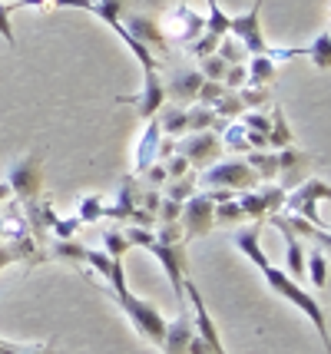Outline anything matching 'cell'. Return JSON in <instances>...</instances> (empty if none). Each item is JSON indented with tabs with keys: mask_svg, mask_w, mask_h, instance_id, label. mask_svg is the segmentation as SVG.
Wrapping results in <instances>:
<instances>
[{
	"mask_svg": "<svg viewBox=\"0 0 331 354\" xmlns=\"http://www.w3.org/2000/svg\"><path fill=\"white\" fill-rule=\"evenodd\" d=\"M242 218H245V212H242V205H238L236 199L216 202V222H222V225H236Z\"/></svg>",
	"mask_w": 331,
	"mask_h": 354,
	"instance_id": "35",
	"label": "cell"
},
{
	"mask_svg": "<svg viewBox=\"0 0 331 354\" xmlns=\"http://www.w3.org/2000/svg\"><path fill=\"white\" fill-rule=\"evenodd\" d=\"M196 183H199V176L196 172H189L186 179H169V189H166V199H173V202H186L189 196H196Z\"/></svg>",
	"mask_w": 331,
	"mask_h": 354,
	"instance_id": "29",
	"label": "cell"
},
{
	"mask_svg": "<svg viewBox=\"0 0 331 354\" xmlns=\"http://www.w3.org/2000/svg\"><path fill=\"white\" fill-rule=\"evenodd\" d=\"M216 53L225 60V66H236V63L249 60V50H245V46H242V40H238V37H232V33H225V37H222Z\"/></svg>",
	"mask_w": 331,
	"mask_h": 354,
	"instance_id": "28",
	"label": "cell"
},
{
	"mask_svg": "<svg viewBox=\"0 0 331 354\" xmlns=\"http://www.w3.org/2000/svg\"><path fill=\"white\" fill-rule=\"evenodd\" d=\"M232 37H238L242 40V46L249 50V53H265L268 44H265V37H262V27H258V10H249V14H238L232 17Z\"/></svg>",
	"mask_w": 331,
	"mask_h": 354,
	"instance_id": "16",
	"label": "cell"
},
{
	"mask_svg": "<svg viewBox=\"0 0 331 354\" xmlns=\"http://www.w3.org/2000/svg\"><path fill=\"white\" fill-rule=\"evenodd\" d=\"M249 66V83L245 86H272V80L278 77V63L268 60L265 53H255L252 63H245Z\"/></svg>",
	"mask_w": 331,
	"mask_h": 354,
	"instance_id": "20",
	"label": "cell"
},
{
	"mask_svg": "<svg viewBox=\"0 0 331 354\" xmlns=\"http://www.w3.org/2000/svg\"><path fill=\"white\" fill-rule=\"evenodd\" d=\"M10 196H14V192H10V185H7V183H0V202H7Z\"/></svg>",
	"mask_w": 331,
	"mask_h": 354,
	"instance_id": "52",
	"label": "cell"
},
{
	"mask_svg": "<svg viewBox=\"0 0 331 354\" xmlns=\"http://www.w3.org/2000/svg\"><path fill=\"white\" fill-rule=\"evenodd\" d=\"M199 73H202L205 80H222L225 77V60H222L219 53H209V57L199 60Z\"/></svg>",
	"mask_w": 331,
	"mask_h": 354,
	"instance_id": "38",
	"label": "cell"
},
{
	"mask_svg": "<svg viewBox=\"0 0 331 354\" xmlns=\"http://www.w3.org/2000/svg\"><path fill=\"white\" fill-rule=\"evenodd\" d=\"M7 185L17 196L20 205H30L40 199V189H44V153H30L23 159H17L10 172H7Z\"/></svg>",
	"mask_w": 331,
	"mask_h": 354,
	"instance_id": "4",
	"label": "cell"
},
{
	"mask_svg": "<svg viewBox=\"0 0 331 354\" xmlns=\"http://www.w3.org/2000/svg\"><path fill=\"white\" fill-rule=\"evenodd\" d=\"M146 252L153 255V259H159V265L166 268V275H169V281H173V292L176 298H179V305L186 308V292H182V285H186V242H159V239H153L149 245H146Z\"/></svg>",
	"mask_w": 331,
	"mask_h": 354,
	"instance_id": "6",
	"label": "cell"
},
{
	"mask_svg": "<svg viewBox=\"0 0 331 354\" xmlns=\"http://www.w3.org/2000/svg\"><path fill=\"white\" fill-rule=\"evenodd\" d=\"M159 146H162V129H159L156 116H153V120H146V129H142L140 142H136V156H133L136 166H133V176H142L153 162H159Z\"/></svg>",
	"mask_w": 331,
	"mask_h": 354,
	"instance_id": "13",
	"label": "cell"
},
{
	"mask_svg": "<svg viewBox=\"0 0 331 354\" xmlns=\"http://www.w3.org/2000/svg\"><path fill=\"white\" fill-rule=\"evenodd\" d=\"M173 153H182L189 159L192 169H209L212 162L222 159V136L216 129H205V133H186V136L173 142Z\"/></svg>",
	"mask_w": 331,
	"mask_h": 354,
	"instance_id": "5",
	"label": "cell"
},
{
	"mask_svg": "<svg viewBox=\"0 0 331 354\" xmlns=\"http://www.w3.org/2000/svg\"><path fill=\"white\" fill-rule=\"evenodd\" d=\"M305 239H315L321 252H331V232L328 229H315V225H312V232H308Z\"/></svg>",
	"mask_w": 331,
	"mask_h": 354,
	"instance_id": "47",
	"label": "cell"
},
{
	"mask_svg": "<svg viewBox=\"0 0 331 354\" xmlns=\"http://www.w3.org/2000/svg\"><path fill=\"white\" fill-rule=\"evenodd\" d=\"M205 3H209V7H216V3H219V0H205Z\"/></svg>",
	"mask_w": 331,
	"mask_h": 354,
	"instance_id": "55",
	"label": "cell"
},
{
	"mask_svg": "<svg viewBox=\"0 0 331 354\" xmlns=\"http://www.w3.org/2000/svg\"><path fill=\"white\" fill-rule=\"evenodd\" d=\"M103 209H106V205H103V199H100V196H86V199L79 202V225H93V222H100V218H103Z\"/></svg>",
	"mask_w": 331,
	"mask_h": 354,
	"instance_id": "31",
	"label": "cell"
},
{
	"mask_svg": "<svg viewBox=\"0 0 331 354\" xmlns=\"http://www.w3.org/2000/svg\"><path fill=\"white\" fill-rule=\"evenodd\" d=\"M182 292H186V298H189V305H192V324H196V335H199V338L212 348V354H229V351H225V344H222V338H219V328H216V322L209 318V308H205L202 295H199V285H196L189 275H186Z\"/></svg>",
	"mask_w": 331,
	"mask_h": 354,
	"instance_id": "8",
	"label": "cell"
},
{
	"mask_svg": "<svg viewBox=\"0 0 331 354\" xmlns=\"http://www.w3.org/2000/svg\"><path fill=\"white\" fill-rule=\"evenodd\" d=\"M10 262H14V259H10V248H7L3 242H0V272H3V268H7Z\"/></svg>",
	"mask_w": 331,
	"mask_h": 354,
	"instance_id": "51",
	"label": "cell"
},
{
	"mask_svg": "<svg viewBox=\"0 0 331 354\" xmlns=\"http://www.w3.org/2000/svg\"><path fill=\"white\" fill-rule=\"evenodd\" d=\"M238 120H242V126H245L249 133H265L268 136V129H272V116H268V113H252V109H245Z\"/></svg>",
	"mask_w": 331,
	"mask_h": 354,
	"instance_id": "36",
	"label": "cell"
},
{
	"mask_svg": "<svg viewBox=\"0 0 331 354\" xmlns=\"http://www.w3.org/2000/svg\"><path fill=\"white\" fill-rule=\"evenodd\" d=\"M162 162H166V172H169V179H186L189 172H196V169L189 166V159H186L182 153H169L166 159H162Z\"/></svg>",
	"mask_w": 331,
	"mask_h": 354,
	"instance_id": "37",
	"label": "cell"
},
{
	"mask_svg": "<svg viewBox=\"0 0 331 354\" xmlns=\"http://www.w3.org/2000/svg\"><path fill=\"white\" fill-rule=\"evenodd\" d=\"M219 40L222 37H216V33H209V30H202L196 40L189 44V53L196 57V60H202V57H209V53H216L219 50Z\"/></svg>",
	"mask_w": 331,
	"mask_h": 354,
	"instance_id": "34",
	"label": "cell"
},
{
	"mask_svg": "<svg viewBox=\"0 0 331 354\" xmlns=\"http://www.w3.org/2000/svg\"><path fill=\"white\" fill-rule=\"evenodd\" d=\"M299 53H305V50H299V46H268L265 50V57L268 60H275V63L292 60V57H299Z\"/></svg>",
	"mask_w": 331,
	"mask_h": 354,
	"instance_id": "46",
	"label": "cell"
},
{
	"mask_svg": "<svg viewBox=\"0 0 331 354\" xmlns=\"http://www.w3.org/2000/svg\"><path fill=\"white\" fill-rule=\"evenodd\" d=\"M140 179H142V185H146V189H159V185H166V183H169V172H166V162H162V159H159V162H153V166H149V169L142 172Z\"/></svg>",
	"mask_w": 331,
	"mask_h": 354,
	"instance_id": "40",
	"label": "cell"
},
{
	"mask_svg": "<svg viewBox=\"0 0 331 354\" xmlns=\"http://www.w3.org/2000/svg\"><path fill=\"white\" fill-rule=\"evenodd\" d=\"M20 354H53V341L50 344H23Z\"/></svg>",
	"mask_w": 331,
	"mask_h": 354,
	"instance_id": "48",
	"label": "cell"
},
{
	"mask_svg": "<svg viewBox=\"0 0 331 354\" xmlns=\"http://www.w3.org/2000/svg\"><path fill=\"white\" fill-rule=\"evenodd\" d=\"M179 216H182V202H173L162 196V205H159V212H156L159 222H179Z\"/></svg>",
	"mask_w": 331,
	"mask_h": 354,
	"instance_id": "44",
	"label": "cell"
},
{
	"mask_svg": "<svg viewBox=\"0 0 331 354\" xmlns=\"http://www.w3.org/2000/svg\"><path fill=\"white\" fill-rule=\"evenodd\" d=\"M222 83H225V90H242V86L249 83V66H245V63L225 66V77H222Z\"/></svg>",
	"mask_w": 331,
	"mask_h": 354,
	"instance_id": "39",
	"label": "cell"
},
{
	"mask_svg": "<svg viewBox=\"0 0 331 354\" xmlns=\"http://www.w3.org/2000/svg\"><path fill=\"white\" fill-rule=\"evenodd\" d=\"M245 162L252 166L255 176H258L262 183L278 179V156L275 153H265V149H249V153H245Z\"/></svg>",
	"mask_w": 331,
	"mask_h": 354,
	"instance_id": "21",
	"label": "cell"
},
{
	"mask_svg": "<svg viewBox=\"0 0 331 354\" xmlns=\"http://www.w3.org/2000/svg\"><path fill=\"white\" fill-rule=\"evenodd\" d=\"M123 27H126L140 44H146L156 57H162L166 50H169V44H166V30L159 27L156 20H149V17H142V14H129L126 20H123Z\"/></svg>",
	"mask_w": 331,
	"mask_h": 354,
	"instance_id": "12",
	"label": "cell"
},
{
	"mask_svg": "<svg viewBox=\"0 0 331 354\" xmlns=\"http://www.w3.org/2000/svg\"><path fill=\"white\" fill-rule=\"evenodd\" d=\"M278 185L282 189H295L299 183H305V172H308V156L288 146V149H278Z\"/></svg>",
	"mask_w": 331,
	"mask_h": 354,
	"instance_id": "17",
	"label": "cell"
},
{
	"mask_svg": "<svg viewBox=\"0 0 331 354\" xmlns=\"http://www.w3.org/2000/svg\"><path fill=\"white\" fill-rule=\"evenodd\" d=\"M305 268H308V278H312V285H315V288H325V285H328L331 262H328V255H325L318 245L308 252V265H305Z\"/></svg>",
	"mask_w": 331,
	"mask_h": 354,
	"instance_id": "26",
	"label": "cell"
},
{
	"mask_svg": "<svg viewBox=\"0 0 331 354\" xmlns=\"http://www.w3.org/2000/svg\"><path fill=\"white\" fill-rule=\"evenodd\" d=\"M123 259H116L110 268V275L103 278L106 285H110L113 298L120 301V308H123V315H126L129 322H133V328L140 331V338H146L149 344H162V335H166V318L159 315V308L153 305V301H146V298H136V295L129 292L126 285V275H123Z\"/></svg>",
	"mask_w": 331,
	"mask_h": 354,
	"instance_id": "2",
	"label": "cell"
},
{
	"mask_svg": "<svg viewBox=\"0 0 331 354\" xmlns=\"http://www.w3.org/2000/svg\"><path fill=\"white\" fill-rule=\"evenodd\" d=\"M272 129H268V149H288L292 146V129H288V120H285V109L272 103Z\"/></svg>",
	"mask_w": 331,
	"mask_h": 354,
	"instance_id": "22",
	"label": "cell"
},
{
	"mask_svg": "<svg viewBox=\"0 0 331 354\" xmlns=\"http://www.w3.org/2000/svg\"><path fill=\"white\" fill-rule=\"evenodd\" d=\"M199 183L205 189H236V192H245V189H255L262 179L255 176V169L245 159H219L209 169L199 172Z\"/></svg>",
	"mask_w": 331,
	"mask_h": 354,
	"instance_id": "3",
	"label": "cell"
},
{
	"mask_svg": "<svg viewBox=\"0 0 331 354\" xmlns=\"http://www.w3.org/2000/svg\"><path fill=\"white\" fill-rule=\"evenodd\" d=\"M238 93V100L245 103V109H252V106H272V90L268 86H242Z\"/></svg>",
	"mask_w": 331,
	"mask_h": 354,
	"instance_id": "32",
	"label": "cell"
},
{
	"mask_svg": "<svg viewBox=\"0 0 331 354\" xmlns=\"http://www.w3.org/2000/svg\"><path fill=\"white\" fill-rule=\"evenodd\" d=\"M205 30L216 33V37H225V33L232 30V17L225 14L219 3H216V7H209V17H205Z\"/></svg>",
	"mask_w": 331,
	"mask_h": 354,
	"instance_id": "33",
	"label": "cell"
},
{
	"mask_svg": "<svg viewBox=\"0 0 331 354\" xmlns=\"http://www.w3.org/2000/svg\"><path fill=\"white\" fill-rule=\"evenodd\" d=\"M305 53H308V60L315 63L318 70H331V30L318 33L315 40L305 46Z\"/></svg>",
	"mask_w": 331,
	"mask_h": 354,
	"instance_id": "24",
	"label": "cell"
},
{
	"mask_svg": "<svg viewBox=\"0 0 331 354\" xmlns=\"http://www.w3.org/2000/svg\"><path fill=\"white\" fill-rule=\"evenodd\" d=\"M162 30L173 33L176 44L189 46L199 33L205 30V17L199 14V10H192L189 3H176L173 10H169V17H166V27Z\"/></svg>",
	"mask_w": 331,
	"mask_h": 354,
	"instance_id": "10",
	"label": "cell"
},
{
	"mask_svg": "<svg viewBox=\"0 0 331 354\" xmlns=\"http://www.w3.org/2000/svg\"><path fill=\"white\" fill-rule=\"evenodd\" d=\"M77 229H79V218H60V216H57V222L50 225L53 239H73V232Z\"/></svg>",
	"mask_w": 331,
	"mask_h": 354,
	"instance_id": "45",
	"label": "cell"
},
{
	"mask_svg": "<svg viewBox=\"0 0 331 354\" xmlns=\"http://www.w3.org/2000/svg\"><path fill=\"white\" fill-rule=\"evenodd\" d=\"M116 103H129V106H136L142 120H153L159 109L166 106V80L159 77L156 70L142 73V90L133 93V96H116Z\"/></svg>",
	"mask_w": 331,
	"mask_h": 354,
	"instance_id": "9",
	"label": "cell"
},
{
	"mask_svg": "<svg viewBox=\"0 0 331 354\" xmlns=\"http://www.w3.org/2000/svg\"><path fill=\"white\" fill-rule=\"evenodd\" d=\"M262 3H265V0H255V7H252V10H262Z\"/></svg>",
	"mask_w": 331,
	"mask_h": 354,
	"instance_id": "54",
	"label": "cell"
},
{
	"mask_svg": "<svg viewBox=\"0 0 331 354\" xmlns=\"http://www.w3.org/2000/svg\"><path fill=\"white\" fill-rule=\"evenodd\" d=\"M159 242H186V235H182V222H159Z\"/></svg>",
	"mask_w": 331,
	"mask_h": 354,
	"instance_id": "43",
	"label": "cell"
},
{
	"mask_svg": "<svg viewBox=\"0 0 331 354\" xmlns=\"http://www.w3.org/2000/svg\"><path fill=\"white\" fill-rule=\"evenodd\" d=\"M189 354H212V348L205 344L199 335H192V341H189Z\"/></svg>",
	"mask_w": 331,
	"mask_h": 354,
	"instance_id": "49",
	"label": "cell"
},
{
	"mask_svg": "<svg viewBox=\"0 0 331 354\" xmlns=\"http://www.w3.org/2000/svg\"><path fill=\"white\" fill-rule=\"evenodd\" d=\"M7 239V218H3V212H0V242Z\"/></svg>",
	"mask_w": 331,
	"mask_h": 354,
	"instance_id": "53",
	"label": "cell"
},
{
	"mask_svg": "<svg viewBox=\"0 0 331 354\" xmlns=\"http://www.w3.org/2000/svg\"><path fill=\"white\" fill-rule=\"evenodd\" d=\"M219 136H222V149L238 153V156L249 153V136H245V126H242V120H229V123L222 126Z\"/></svg>",
	"mask_w": 331,
	"mask_h": 354,
	"instance_id": "23",
	"label": "cell"
},
{
	"mask_svg": "<svg viewBox=\"0 0 331 354\" xmlns=\"http://www.w3.org/2000/svg\"><path fill=\"white\" fill-rule=\"evenodd\" d=\"M86 252L90 248L79 245L77 239H53V248H50L53 259H66V262H77V265H86Z\"/></svg>",
	"mask_w": 331,
	"mask_h": 354,
	"instance_id": "25",
	"label": "cell"
},
{
	"mask_svg": "<svg viewBox=\"0 0 331 354\" xmlns=\"http://www.w3.org/2000/svg\"><path fill=\"white\" fill-rule=\"evenodd\" d=\"M202 80H205L202 73H199V70H189V66L173 70V77L166 83V100H173V103H196Z\"/></svg>",
	"mask_w": 331,
	"mask_h": 354,
	"instance_id": "15",
	"label": "cell"
},
{
	"mask_svg": "<svg viewBox=\"0 0 331 354\" xmlns=\"http://www.w3.org/2000/svg\"><path fill=\"white\" fill-rule=\"evenodd\" d=\"M179 222H182L186 242H189V239H202V235L212 232V225H216V202L209 199L205 189L182 202V216H179Z\"/></svg>",
	"mask_w": 331,
	"mask_h": 354,
	"instance_id": "7",
	"label": "cell"
},
{
	"mask_svg": "<svg viewBox=\"0 0 331 354\" xmlns=\"http://www.w3.org/2000/svg\"><path fill=\"white\" fill-rule=\"evenodd\" d=\"M140 192H142L140 179H136L133 172H129V176H123V179H120V196H116V202H113V205H106V209H103V218L129 222V218H133V212H136V205H140Z\"/></svg>",
	"mask_w": 331,
	"mask_h": 354,
	"instance_id": "11",
	"label": "cell"
},
{
	"mask_svg": "<svg viewBox=\"0 0 331 354\" xmlns=\"http://www.w3.org/2000/svg\"><path fill=\"white\" fill-rule=\"evenodd\" d=\"M10 14H14V7H10L7 0H0V37H3V40H7L10 46H17L14 27H10Z\"/></svg>",
	"mask_w": 331,
	"mask_h": 354,
	"instance_id": "42",
	"label": "cell"
},
{
	"mask_svg": "<svg viewBox=\"0 0 331 354\" xmlns=\"http://www.w3.org/2000/svg\"><path fill=\"white\" fill-rule=\"evenodd\" d=\"M196 335V324H192V315L186 308L176 315V322H166V335H162V351L166 354H189V341Z\"/></svg>",
	"mask_w": 331,
	"mask_h": 354,
	"instance_id": "14",
	"label": "cell"
},
{
	"mask_svg": "<svg viewBox=\"0 0 331 354\" xmlns=\"http://www.w3.org/2000/svg\"><path fill=\"white\" fill-rule=\"evenodd\" d=\"M236 248L258 265V272H262V278H265V285L272 288V292L278 295V298H285L288 305H295L308 322L315 324V331H318V338H321V344H325V351L331 354L328 322H325V311H321V305H318V298L305 292L295 278L285 275L282 268H275V265L268 262V255L262 252V242H258V222H252V229H238L236 232Z\"/></svg>",
	"mask_w": 331,
	"mask_h": 354,
	"instance_id": "1",
	"label": "cell"
},
{
	"mask_svg": "<svg viewBox=\"0 0 331 354\" xmlns=\"http://www.w3.org/2000/svg\"><path fill=\"white\" fill-rule=\"evenodd\" d=\"M20 348H23V344H10V341L0 338V354H20Z\"/></svg>",
	"mask_w": 331,
	"mask_h": 354,
	"instance_id": "50",
	"label": "cell"
},
{
	"mask_svg": "<svg viewBox=\"0 0 331 354\" xmlns=\"http://www.w3.org/2000/svg\"><path fill=\"white\" fill-rule=\"evenodd\" d=\"M156 123L162 129V136L179 139L189 133V116H186V106L182 103H166V106L156 113Z\"/></svg>",
	"mask_w": 331,
	"mask_h": 354,
	"instance_id": "18",
	"label": "cell"
},
{
	"mask_svg": "<svg viewBox=\"0 0 331 354\" xmlns=\"http://www.w3.org/2000/svg\"><path fill=\"white\" fill-rule=\"evenodd\" d=\"M186 116H189V133H205V129L222 133V126H225V120H219L216 109L205 106V103H192V106H186Z\"/></svg>",
	"mask_w": 331,
	"mask_h": 354,
	"instance_id": "19",
	"label": "cell"
},
{
	"mask_svg": "<svg viewBox=\"0 0 331 354\" xmlns=\"http://www.w3.org/2000/svg\"><path fill=\"white\" fill-rule=\"evenodd\" d=\"M212 109H216V116H219V120H225V123H229V120H238V116L245 113V103L238 100L236 90H225L219 100L212 103Z\"/></svg>",
	"mask_w": 331,
	"mask_h": 354,
	"instance_id": "27",
	"label": "cell"
},
{
	"mask_svg": "<svg viewBox=\"0 0 331 354\" xmlns=\"http://www.w3.org/2000/svg\"><path fill=\"white\" fill-rule=\"evenodd\" d=\"M222 93H225V83H222V80H202V86H199V96H196V103H205V106H212V103L219 100Z\"/></svg>",
	"mask_w": 331,
	"mask_h": 354,
	"instance_id": "41",
	"label": "cell"
},
{
	"mask_svg": "<svg viewBox=\"0 0 331 354\" xmlns=\"http://www.w3.org/2000/svg\"><path fill=\"white\" fill-rule=\"evenodd\" d=\"M103 252H106V255H110V259H123V255H126L129 248V239H126V232L123 229H113V232H106V235H103Z\"/></svg>",
	"mask_w": 331,
	"mask_h": 354,
	"instance_id": "30",
	"label": "cell"
}]
</instances>
